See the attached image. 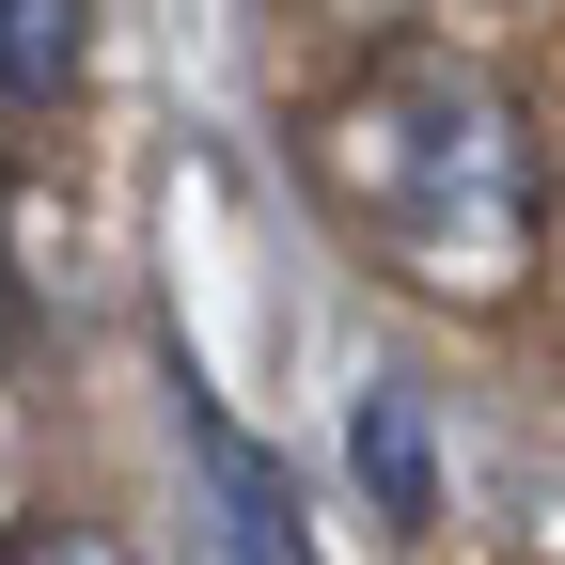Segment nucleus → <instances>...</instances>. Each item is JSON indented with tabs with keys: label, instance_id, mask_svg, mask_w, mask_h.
Wrapping results in <instances>:
<instances>
[{
	"label": "nucleus",
	"instance_id": "nucleus-1",
	"mask_svg": "<svg viewBox=\"0 0 565 565\" xmlns=\"http://www.w3.org/2000/svg\"><path fill=\"white\" fill-rule=\"evenodd\" d=\"M315 189L393 252V282L440 299H519L534 282V141L519 95L456 47H377L362 79L315 110Z\"/></svg>",
	"mask_w": 565,
	"mask_h": 565
},
{
	"label": "nucleus",
	"instance_id": "nucleus-2",
	"mask_svg": "<svg viewBox=\"0 0 565 565\" xmlns=\"http://www.w3.org/2000/svg\"><path fill=\"white\" fill-rule=\"evenodd\" d=\"M79 47H95V0H0V126L79 95Z\"/></svg>",
	"mask_w": 565,
	"mask_h": 565
},
{
	"label": "nucleus",
	"instance_id": "nucleus-3",
	"mask_svg": "<svg viewBox=\"0 0 565 565\" xmlns=\"http://www.w3.org/2000/svg\"><path fill=\"white\" fill-rule=\"evenodd\" d=\"M362 487H377V519H440V456H424L408 393H362Z\"/></svg>",
	"mask_w": 565,
	"mask_h": 565
},
{
	"label": "nucleus",
	"instance_id": "nucleus-4",
	"mask_svg": "<svg viewBox=\"0 0 565 565\" xmlns=\"http://www.w3.org/2000/svg\"><path fill=\"white\" fill-rule=\"evenodd\" d=\"M0 565H141L110 519H17V534H0Z\"/></svg>",
	"mask_w": 565,
	"mask_h": 565
}]
</instances>
